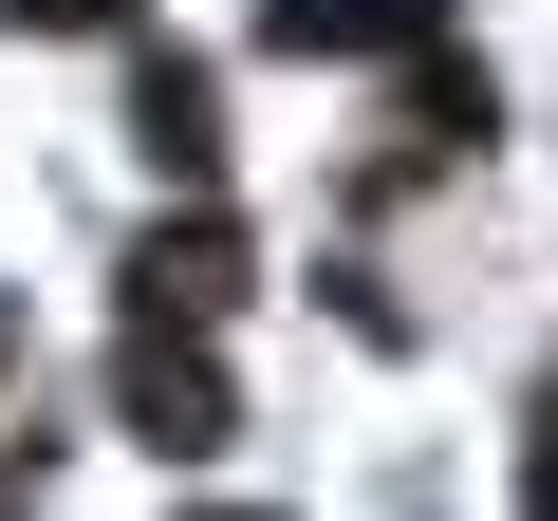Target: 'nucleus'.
<instances>
[{"label":"nucleus","mask_w":558,"mask_h":521,"mask_svg":"<svg viewBox=\"0 0 558 521\" xmlns=\"http://www.w3.org/2000/svg\"><path fill=\"white\" fill-rule=\"evenodd\" d=\"M186 521H279V502H186Z\"/></svg>","instance_id":"7"},{"label":"nucleus","mask_w":558,"mask_h":521,"mask_svg":"<svg viewBox=\"0 0 558 521\" xmlns=\"http://www.w3.org/2000/svg\"><path fill=\"white\" fill-rule=\"evenodd\" d=\"M0 354H20V317H0Z\"/></svg>","instance_id":"8"},{"label":"nucleus","mask_w":558,"mask_h":521,"mask_svg":"<svg viewBox=\"0 0 558 521\" xmlns=\"http://www.w3.org/2000/svg\"><path fill=\"white\" fill-rule=\"evenodd\" d=\"M0 521H20V502H0Z\"/></svg>","instance_id":"9"},{"label":"nucleus","mask_w":558,"mask_h":521,"mask_svg":"<svg viewBox=\"0 0 558 521\" xmlns=\"http://www.w3.org/2000/svg\"><path fill=\"white\" fill-rule=\"evenodd\" d=\"M131 131H149V168H186V186L223 168V94H205L186 57H149V75H131Z\"/></svg>","instance_id":"4"},{"label":"nucleus","mask_w":558,"mask_h":521,"mask_svg":"<svg viewBox=\"0 0 558 521\" xmlns=\"http://www.w3.org/2000/svg\"><path fill=\"white\" fill-rule=\"evenodd\" d=\"M521 484H539V521H558V373H539V447H521Z\"/></svg>","instance_id":"5"},{"label":"nucleus","mask_w":558,"mask_h":521,"mask_svg":"<svg viewBox=\"0 0 558 521\" xmlns=\"http://www.w3.org/2000/svg\"><path fill=\"white\" fill-rule=\"evenodd\" d=\"M223 299H242V223H205V205H186V223H149V242H131V317H186V336H205Z\"/></svg>","instance_id":"3"},{"label":"nucleus","mask_w":558,"mask_h":521,"mask_svg":"<svg viewBox=\"0 0 558 521\" xmlns=\"http://www.w3.org/2000/svg\"><path fill=\"white\" fill-rule=\"evenodd\" d=\"M0 20H38V38H75V20H131V0H0Z\"/></svg>","instance_id":"6"},{"label":"nucleus","mask_w":558,"mask_h":521,"mask_svg":"<svg viewBox=\"0 0 558 521\" xmlns=\"http://www.w3.org/2000/svg\"><path fill=\"white\" fill-rule=\"evenodd\" d=\"M447 38V0H260V57H317V75H391Z\"/></svg>","instance_id":"2"},{"label":"nucleus","mask_w":558,"mask_h":521,"mask_svg":"<svg viewBox=\"0 0 558 521\" xmlns=\"http://www.w3.org/2000/svg\"><path fill=\"white\" fill-rule=\"evenodd\" d=\"M112 410H131V447H168V465H205V447L242 428V391H223V373H205V336H168V317H131Z\"/></svg>","instance_id":"1"}]
</instances>
